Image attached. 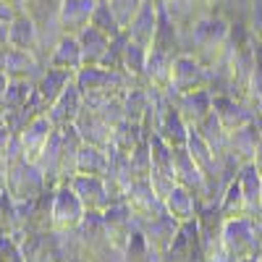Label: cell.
Segmentation results:
<instances>
[{
    "label": "cell",
    "mask_w": 262,
    "mask_h": 262,
    "mask_svg": "<svg viewBox=\"0 0 262 262\" xmlns=\"http://www.w3.org/2000/svg\"><path fill=\"white\" fill-rule=\"evenodd\" d=\"M223 252L228 262L262 259V221L254 217L228 221L223 233Z\"/></svg>",
    "instance_id": "6da1fadb"
},
{
    "label": "cell",
    "mask_w": 262,
    "mask_h": 262,
    "mask_svg": "<svg viewBox=\"0 0 262 262\" xmlns=\"http://www.w3.org/2000/svg\"><path fill=\"white\" fill-rule=\"evenodd\" d=\"M228 34H231V29H228V24H226L223 18H200L191 27L194 45L200 48L202 53H210L215 60H217V53L223 50Z\"/></svg>",
    "instance_id": "7a4b0ae2"
},
{
    "label": "cell",
    "mask_w": 262,
    "mask_h": 262,
    "mask_svg": "<svg viewBox=\"0 0 262 262\" xmlns=\"http://www.w3.org/2000/svg\"><path fill=\"white\" fill-rule=\"evenodd\" d=\"M126 32H128L131 42H137V45L147 48V42L158 34V11H155V6L144 3L137 11V16L131 18V24L126 27Z\"/></svg>",
    "instance_id": "3957f363"
},
{
    "label": "cell",
    "mask_w": 262,
    "mask_h": 262,
    "mask_svg": "<svg viewBox=\"0 0 262 262\" xmlns=\"http://www.w3.org/2000/svg\"><path fill=\"white\" fill-rule=\"evenodd\" d=\"M95 8H97V0H63L60 16H63L66 29H84V27H90Z\"/></svg>",
    "instance_id": "277c9868"
},
{
    "label": "cell",
    "mask_w": 262,
    "mask_h": 262,
    "mask_svg": "<svg viewBox=\"0 0 262 262\" xmlns=\"http://www.w3.org/2000/svg\"><path fill=\"white\" fill-rule=\"evenodd\" d=\"M107 6H111L116 21L121 24V29H126L131 24V18L137 16V11L144 6V0H107Z\"/></svg>",
    "instance_id": "5b68a950"
},
{
    "label": "cell",
    "mask_w": 262,
    "mask_h": 262,
    "mask_svg": "<svg viewBox=\"0 0 262 262\" xmlns=\"http://www.w3.org/2000/svg\"><path fill=\"white\" fill-rule=\"evenodd\" d=\"M259 215H262V194H259Z\"/></svg>",
    "instance_id": "8992f818"
},
{
    "label": "cell",
    "mask_w": 262,
    "mask_h": 262,
    "mask_svg": "<svg viewBox=\"0 0 262 262\" xmlns=\"http://www.w3.org/2000/svg\"><path fill=\"white\" fill-rule=\"evenodd\" d=\"M244 262H262V259H244Z\"/></svg>",
    "instance_id": "52a82bcc"
}]
</instances>
